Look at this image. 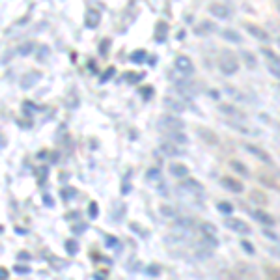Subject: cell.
I'll return each mask as SVG.
<instances>
[{"instance_id": "1", "label": "cell", "mask_w": 280, "mask_h": 280, "mask_svg": "<svg viewBox=\"0 0 280 280\" xmlns=\"http://www.w3.org/2000/svg\"><path fill=\"white\" fill-rule=\"evenodd\" d=\"M219 68L220 71H224L226 75H232L239 69V62H237V56L233 55L232 51H222L219 56Z\"/></svg>"}, {"instance_id": "2", "label": "cell", "mask_w": 280, "mask_h": 280, "mask_svg": "<svg viewBox=\"0 0 280 280\" xmlns=\"http://www.w3.org/2000/svg\"><path fill=\"white\" fill-rule=\"evenodd\" d=\"M245 148L248 150V153H250V155L258 157L260 161H263V163H267V164H273V159H271V155H269L265 150H261L260 146H256V144H250V142H245Z\"/></svg>"}, {"instance_id": "3", "label": "cell", "mask_w": 280, "mask_h": 280, "mask_svg": "<svg viewBox=\"0 0 280 280\" xmlns=\"http://www.w3.org/2000/svg\"><path fill=\"white\" fill-rule=\"evenodd\" d=\"M224 226H228V228H230L232 232L243 233V235L250 233V226L246 224L245 220H241V219H226L224 220Z\"/></svg>"}, {"instance_id": "4", "label": "cell", "mask_w": 280, "mask_h": 280, "mask_svg": "<svg viewBox=\"0 0 280 280\" xmlns=\"http://www.w3.org/2000/svg\"><path fill=\"white\" fill-rule=\"evenodd\" d=\"M209 12H211L215 17H220V19H228L230 14H232V10L228 4H222V2H211L209 4Z\"/></svg>"}, {"instance_id": "5", "label": "cell", "mask_w": 280, "mask_h": 280, "mask_svg": "<svg viewBox=\"0 0 280 280\" xmlns=\"http://www.w3.org/2000/svg\"><path fill=\"white\" fill-rule=\"evenodd\" d=\"M176 69L181 71V73H192L194 71V64L189 56L185 55H178L176 56Z\"/></svg>"}, {"instance_id": "6", "label": "cell", "mask_w": 280, "mask_h": 280, "mask_svg": "<svg viewBox=\"0 0 280 280\" xmlns=\"http://www.w3.org/2000/svg\"><path fill=\"white\" fill-rule=\"evenodd\" d=\"M245 28L254 36V38H258V40H261V41H269V34H267V32L260 27V25H256V23H248V21H246Z\"/></svg>"}, {"instance_id": "7", "label": "cell", "mask_w": 280, "mask_h": 280, "mask_svg": "<svg viewBox=\"0 0 280 280\" xmlns=\"http://www.w3.org/2000/svg\"><path fill=\"white\" fill-rule=\"evenodd\" d=\"M220 183L224 185L226 189H230L232 192H243V181H239L237 178H232V176H224V178L220 179Z\"/></svg>"}, {"instance_id": "8", "label": "cell", "mask_w": 280, "mask_h": 280, "mask_svg": "<svg viewBox=\"0 0 280 280\" xmlns=\"http://www.w3.org/2000/svg\"><path fill=\"white\" fill-rule=\"evenodd\" d=\"M258 179H260V181L265 185V187H271V189H274V191H280V183H278V181H276L273 176L265 174L263 170L258 172Z\"/></svg>"}, {"instance_id": "9", "label": "cell", "mask_w": 280, "mask_h": 280, "mask_svg": "<svg viewBox=\"0 0 280 280\" xmlns=\"http://www.w3.org/2000/svg\"><path fill=\"white\" fill-rule=\"evenodd\" d=\"M261 55H263L267 60H269V64H271V66H274V68H280V56L274 53L273 49L261 47Z\"/></svg>"}, {"instance_id": "10", "label": "cell", "mask_w": 280, "mask_h": 280, "mask_svg": "<svg viewBox=\"0 0 280 280\" xmlns=\"http://www.w3.org/2000/svg\"><path fill=\"white\" fill-rule=\"evenodd\" d=\"M196 131H198L200 138H202V140H205L207 144H217V142H219L217 135H215L211 129H204V127H198Z\"/></svg>"}, {"instance_id": "11", "label": "cell", "mask_w": 280, "mask_h": 280, "mask_svg": "<svg viewBox=\"0 0 280 280\" xmlns=\"http://www.w3.org/2000/svg\"><path fill=\"white\" fill-rule=\"evenodd\" d=\"M163 125L164 127H170L172 133H181V127H183V123H181V120H178V118H163Z\"/></svg>"}, {"instance_id": "12", "label": "cell", "mask_w": 280, "mask_h": 280, "mask_svg": "<svg viewBox=\"0 0 280 280\" xmlns=\"http://www.w3.org/2000/svg\"><path fill=\"white\" fill-rule=\"evenodd\" d=\"M170 172L176 176V178H185V176L189 174V168H187L183 163H172L170 164Z\"/></svg>"}, {"instance_id": "13", "label": "cell", "mask_w": 280, "mask_h": 280, "mask_svg": "<svg viewBox=\"0 0 280 280\" xmlns=\"http://www.w3.org/2000/svg\"><path fill=\"white\" fill-rule=\"evenodd\" d=\"M254 217L260 220L261 224H267V226H273V224H274V219H273V217H271L269 213L261 211V209H256V211H254Z\"/></svg>"}, {"instance_id": "14", "label": "cell", "mask_w": 280, "mask_h": 280, "mask_svg": "<svg viewBox=\"0 0 280 280\" xmlns=\"http://www.w3.org/2000/svg\"><path fill=\"white\" fill-rule=\"evenodd\" d=\"M220 109L224 110V112H228V114H232V116L239 118V120H245V114L237 109H232V105H220Z\"/></svg>"}, {"instance_id": "15", "label": "cell", "mask_w": 280, "mask_h": 280, "mask_svg": "<svg viewBox=\"0 0 280 280\" xmlns=\"http://www.w3.org/2000/svg\"><path fill=\"white\" fill-rule=\"evenodd\" d=\"M232 168L233 170H237V172H241V174H243V176H246V174H248V168H246L245 164L241 163V161H232Z\"/></svg>"}, {"instance_id": "16", "label": "cell", "mask_w": 280, "mask_h": 280, "mask_svg": "<svg viewBox=\"0 0 280 280\" xmlns=\"http://www.w3.org/2000/svg\"><path fill=\"white\" fill-rule=\"evenodd\" d=\"M250 200H254V202H258V204H267V198L261 194L260 191H252L250 192Z\"/></svg>"}, {"instance_id": "17", "label": "cell", "mask_w": 280, "mask_h": 280, "mask_svg": "<svg viewBox=\"0 0 280 280\" xmlns=\"http://www.w3.org/2000/svg\"><path fill=\"white\" fill-rule=\"evenodd\" d=\"M269 280H280V271L269 267Z\"/></svg>"}, {"instance_id": "18", "label": "cell", "mask_w": 280, "mask_h": 280, "mask_svg": "<svg viewBox=\"0 0 280 280\" xmlns=\"http://www.w3.org/2000/svg\"><path fill=\"white\" fill-rule=\"evenodd\" d=\"M219 209H222V213H230V211H232V205L226 204V202H220V204H219Z\"/></svg>"}, {"instance_id": "19", "label": "cell", "mask_w": 280, "mask_h": 280, "mask_svg": "<svg viewBox=\"0 0 280 280\" xmlns=\"http://www.w3.org/2000/svg\"><path fill=\"white\" fill-rule=\"evenodd\" d=\"M224 36L226 38H230L233 41H241V36L239 34H230V30H224Z\"/></svg>"}, {"instance_id": "20", "label": "cell", "mask_w": 280, "mask_h": 280, "mask_svg": "<svg viewBox=\"0 0 280 280\" xmlns=\"http://www.w3.org/2000/svg\"><path fill=\"white\" fill-rule=\"evenodd\" d=\"M0 278H6V273H2V269H0Z\"/></svg>"}, {"instance_id": "21", "label": "cell", "mask_w": 280, "mask_h": 280, "mask_svg": "<svg viewBox=\"0 0 280 280\" xmlns=\"http://www.w3.org/2000/svg\"><path fill=\"white\" fill-rule=\"evenodd\" d=\"M278 45H280V38H278Z\"/></svg>"}, {"instance_id": "22", "label": "cell", "mask_w": 280, "mask_h": 280, "mask_svg": "<svg viewBox=\"0 0 280 280\" xmlns=\"http://www.w3.org/2000/svg\"><path fill=\"white\" fill-rule=\"evenodd\" d=\"M278 10H280V4H278Z\"/></svg>"}]
</instances>
